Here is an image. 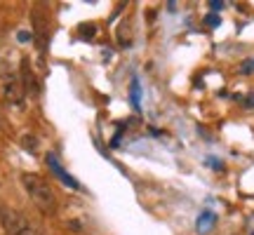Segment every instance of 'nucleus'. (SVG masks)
<instances>
[{"instance_id": "obj_1", "label": "nucleus", "mask_w": 254, "mask_h": 235, "mask_svg": "<svg viewBox=\"0 0 254 235\" xmlns=\"http://www.w3.org/2000/svg\"><path fill=\"white\" fill-rule=\"evenodd\" d=\"M21 183H24V188H26L28 198L33 200V205H36L40 212L55 214L57 195H55V190H52V186H50L43 176H38V174H33V172H24L21 174Z\"/></svg>"}, {"instance_id": "obj_2", "label": "nucleus", "mask_w": 254, "mask_h": 235, "mask_svg": "<svg viewBox=\"0 0 254 235\" xmlns=\"http://www.w3.org/2000/svg\"><path fill=\"white\" fill-rule=\"evenodd\" d=\"M0 224H2L7 235H45L28 217H24L21 212H14L9 207L0 209Z\"/></svg>"}, {"instance_id": "obj_3", "label": "nucleus", "mask_w": 254, "mask_h": 235, "mask_svg": "<svg viewBox=\"0 0 254 235\" xmlns=\"http://www.w3.org/2000/svg\"><path fill=\"white\" fill-rule=\"evenodd\" d=\"M0 87H2V97L7 99V104L12 106H21L24 101V87H21V80L14 68H9L7 63L2 61L0 66Z\"/></svg>"}, {"instance_id": "obj_4", "label": "nucleus", "mask_w": 254, "mask_h": 235, "mask_svg": "<svg viewBox=\"0 0 254 235\" xmlns=\"http://www.w3.org/2000/svg\"><path fill=\"white\" fill-rule=\"evenodd\" d=\"M47 165H50V170H52V172H55V176H59V179L64 181V183H66V186H73V188H78V183H75V181L71 179V176H68V174L64 172V167L59 163H57V158L52 153L47 155Z\"/></svg>"}, {"instance_id": "obj_5", "label": "nucleus", "mask_w": 254, "mask_h": 235, "mask_svg": "<svg viewBox=\"0 0 254 235\" xmlns=\"http://www.w3.org/2000/svg\"><path fill=\"white\" fill-rule=\"evenodd\" d=\"M214 224H217V217H214L212 212H205V214L198 219V231L200 233H209Z\"/></svg>"}, {"instance_id": "obj_6", "label": "nucleus", "mask_w": 254, "mask_h": 235, "mask_svg": "<svg viewBox=\"0 0 254 235\" xmlns=\"http://www.w3.org/2000/svg\"><path fill=\"white\" fill-rule=\"evenodd\" d=\"M21 146H24V148H28V151H36L38 139L33 134H24V136H21Z\"/></svg>"}, {"instance_id": "obj_7", "label": "nucleus", "mask_w": 254, "mask_h": 235, "mask_svg": "<svg viewBox=\"0 0 254 235\" xmlns=\"http://www.w3.org/2000/svg\"><path fill=\"white\" fill-rule=\"evenodd\" d=\"M132 104L139 109V80H132Z\"/></svg>"}, {"instance_id": "obj_8", "label": "nucleus", "mask_w": 254, "mask_h": 235, "mask_svg": "<svg viewBox=\"0 0 254 235\" xmlns=\"http://www.w3.org/2000/svg\"><path fill=\"white\" fill-rule=\"evenodd\" d=\"M205 21H207V26H219V17H217V14H207V17H205Z\"/></svg>"}, {"instance_id": "obj_9", "label": "nucleus", "mask_w": 254, "mask_h": 235, "mask_svg": "<svg viewBox=\"0 0 254 235\" xmlns=\"http://www.w3.org/2000/svg\"><path fill=\"white\" fill-rule=\"evenodd\" d=\"M240 71H243V73H252L254 71V59H252V61H245V63H243V66H240Z\"/></svg>"}, {"instance_id": "obj_10", "label": "nucleus", "mask_w": 254, "mask_h": 235, "mask_svg": "<svg viewBox=\"0 0 254 235\" xmlns=\"http://www.w3.org/2000/svg\"><path fill=\"white\" fill-rule=\"evenodd\" d=\"M243 104H245L247 109H254V92H252V94H247L245 99H243Z\"/></svg>"}, {"instance_id": "obj_11", "label": "nucleus", "mask_w": 254, "mask_h": 235, "mask_svg": "<svg viewBox=\"0 0 254 235\" xmlns=\"http://www.w3.org/2000/svg\"><path fill=\"white\" fill-rule=\"evenodd\" d=\"M80 33H94V26H80Z\"/></svg>"}, {"instance_id": "obj_12", "label": "nucleus", "mask_w": 254, "mask_h": 235, "mask_svg": "<svg viewBox=\"0 0 254 235\" xmlns=\"http://www.w3.org/2000/svg\"><path fill=\"white\" fill-rule=\"evenodd\" d=\"M224 7V2L221 0H212V9H221Z\"/></svg>"}, {"instance_id": "obj_13", "label": "nucleus", "mask_w": 254, "mask_h": 235, "mask_svg": "<svg viewBox=\"0 0 254 235\" xmlns=\"http://www.w3.org/2000/svg\"><path fill=\"white\" fill-rule=\"evenodd\" d=\"M28 38H31V36H28V33H24V31H21V33H19V40H21V43H26Z\"/></svg>"}, {"instance_id": "obj_14", "label": "nucleus", "mask_w": 254, "mask_h": 235, "mask_svg": "<svg viewBox=\"0 0 254 235\" xmlns=\"http://www.w3.org/2000/svg\"><path fill=\"white\" fill-rule=\"evenodd\" d=\"M252 235H254V233H252Z\"/></svg>"}]
</instances>
